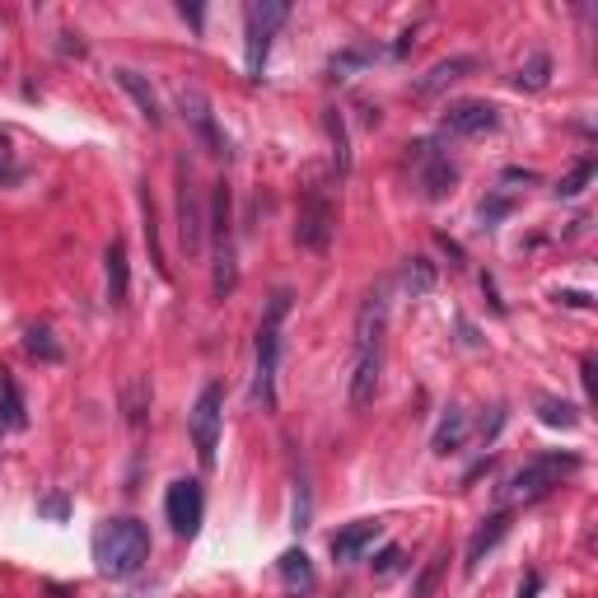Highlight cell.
<instances>
[{
	"instance_id": "836d02e7",
	"label": "cell",
	"mask_w": 598,
	"mask_h": 598,
	"mask_svg": "<svg viewBox=\"0 0 598 598\" xmlns=\"http://www.w3.org/2000/svg\"><path fill=\"white\" fill-rule=\"evenodd\" d=\"M309 510H314V500H309V477H299V491H295V528H309Z\"/></svg>"
},
{
	"instance_id": "83f0119b",
	"label": "cell",
	"mask_w": 598,
	"mask_h": 598,
	"mask_svg": "<svg viewBox=\"0 0 598 598\" xmlns=\"http://www.w3.org/2000/svg\"><path fill=\"white\" fill-rule=\"evenodd\" d=\"M444 566H449V552H435V556H430L426 570H421V575H416V584H412V598H430V594H435V584H440Z\"/></svg>"
},
{
	"instance_id": "4dcf8cb0",
	"label": "cell",
	"mask_w": 598,
	"mask_h": 598,
	"mask_svg": "<svg viewBox=\"0 0 598 598\" xmlns=\"http://www.w3.org/2000/svg\"><path fill=\"white\" fill-rule=\"evenodd\" d=\"M145 407H150V384H145V379H131V388H127V421L131 426H141L145 421Z\"/></svg>"
},
{
	"instance_id": "30bf717a",
	"label": "cell",
	"mask_w": 598,
	"mask_h": 598,
	"mask_svg": "<svg viewBox=\"0 0 598 598\" xmlns=\"http://www.w3.org/2000/svg\"><path fill=\"white\" fill-rule=\"evenodd\" d=\"M412 164H416V187H421V197L426 201H444L454 192L458 169L449 164V155H440V145L435 141L412 145Z\"/></svg>"
},
{
	"instance_id": "4316f807",
	"label": "cell",
	"mask_w": 598,
	"mask_h": 598,
	"mask_svg": "<svg viewBox=\"0 0 598 598\" xmlns=\"http://www.w3.org/2000/svg\"><path fill=\"white\" fill-rule=\"evenodd\" d=\"M374 61V47H346V52H337V57L328 61V71H332V80H351L356 71H365Z\"/></svg>"
},
{
	"instance_id": "e0dca14e",
	"label": "cell",
	"mask_w": 598,
	"mask_h": 598,
	"mask_svg": "<svg viewBox=\"0 0 598 598\" xmlns=\"http://www.w3.org/2000/svg\"><path fill=\"white\" fill-rule=\"evenodd\" d=\"M113 80L131 94V103L141 108V117L150 122V127H164V108H159V94H155V85H150L141 71H131V66H117Z\"/></svg>"
},
{
	"instance_id": "ba28073f",
	"label": "cell",
	"mask_w": 598,
	"mask_h": 598,
	"mask_svg": "<svg viewBox=\"0 0 598 598\" xmlns=\"http://www.w3.org/2000/svg\"><path fill=\"white\" fill-rule=\"evenodd\" d=\"M580 468V458H561V454H542V458H533V463H524V468L510 477V486H505V500H538V496H547L552 486H561V477L566 472H575Z\"/></svg>"
},
{
	"instance_id": "5bb4252c",
	"label": "cell",
	"mask_w": 598,
	"mask_h": 598,
	"mask_svg": "<svg viewBox=\"0 0 598 598\" xmlns=\"http://www.w3.org/2000/svg\"><path fill=\"white\" fill-rule=\"evenodd\" d=\"M510 524H514V510H496V514H486L482 524H477V533L468 538V552H463V570H468V575L482 570V561L500 547V538L510 533Z\"/></svg>"
},
{
	"instance_id": "d6986e66",
	"label": "cell",
	"mask_w": 598,
	"mask_h": 598,
	"mask_svg": "<svg viewBox=\"0 0 598 598\" xmlns=\"http://www.w3.org/2000/svg\"><path fill=\"white\" fill-rule=\"evenodd\" d=\"M103 271H108V304L122 309L131 295V271H127V243L113 239L108 243V253H103Z\"/></svg>"
},
{
	"instance_id": "d4e9b609",
	"label": "cell",
	"mask_w": 598,
	"mask_h": 598,
	"mask_svg": "<svg viewBox=\"0 0 598 598\" xmlns=\"http://www.w3.org/2000/svg\"><path fill=\"white\" fill-rule=\"evenodd\" d=\"M547 80H552V57H547V52H533V57L519 66V75H514V85L524 89V94H538V89H547Z\"/></svg>"
},
{
	"instance_id": "1f68e13d",
	"label": "cell",
	"mask_w": 598,
	"mask_h": 598,
	"mask_svg": "<svg viewBox=\"0 0 598 598\" xmlns=\"http://www.w3.org/2000/svg\"><path fill=\"white\" fill-rule=\"evenodd\" d=\"M38 514H47V519H66V514H71V496H66V491H52V496H43L38 500Z\"/></svg>"
},
{
	"instance_id": "f1b7e54d",
	"label": "cell",
	"mask_w": 598,
	"mask_h": 598,
	"mask_svg": "<svg viewBox=\"0 0 598 598\" xmlns=\"http://www.w3.org/2000/svg\"><path fill=\"white\" fill-rule=\"evenodd\" d=\"M145 243H150V262H155L159 276H169V262H164V248H159V225H155V201H150V192H145Z\"/></svg>"
},
{
	"instance_id": "f546056e",
	"label": "cell",
	"mask_w": 598,
	"mask_h": 598,
	"mask_svg": "<svg viewBox=\"0 0 598 598\" xmlns=\"http://www.w3.org/2000/svg\"><path fill=\"white\" fill-rule=\"evenodd\" d=\"M589 183H594V164L584 159V164H575V169H570L566 178L556 183V197H580V192H584Z\"/></svg>"
},
{
	"instance_id": "9c48e42d",
	"label": "cell",
	"mask_w": 598,
	"mask_h": 598,
	"mask_svg": "<svg viewBox=\"0 0 598 598\" xmlns=\"http://www.w3.org/2000/svg\"><path fill=\"white\" fill-rule=\"evenodd\" d=\"M164 514H169V528L178 533V538H197L201 519H206V491H201V482H192V477L169 482Z\"/></svg>"
},
{
	"instance_id": "f35d334b",
	"label": "cell",
	"mask_w": 598,
	"mask_h": 598,
	"mask_svg": "<svg viewBox=\"0 0 598 598\" xmlns=\"http://www.w3.org/2000/svg\"><path fill=\"white\" fill-rule=\"evenodd\" d=\"M183 19H192V24L201 29V24H206V10H201V5H183Z\"/></svg>"
},
{
	"instance_id": "d6a6232c",
	"label": "cell",
	"mask_w": 598,
	"mask_h": 598,
	"mask_svg": "<svg viewBox=\"0 0 598 598\" xmlns=\"http://www.w3.org/2000/svg\"><path fill=\"white\" fill-rule=\"evenodd\" d=\"M398 570H402V547H384V552L374 556V575H379V580L398 575Z\"/></svg>"
},
{
	"instance_id": "52a82bcc",
	"label": "cell",
	"mask_w": 598,
	"mask_h": 598,
	"mask_svg": "<svg viewBox=\"0 0 598 598\" xmlns=\"http://www.w3.org/2000/svg\"><path fill=\"white\" fill-rule=\"evenodd\" d=\"M220 426H225V388L220 384H206L201 398L192 402V449H197V463L201 468H215V449H220Z\"/></svg>"
},
{
	"instance_id": "ac0fdd59",
	"label": "cell",
	"mask_w": 598,
	"mask_h": 598,
	"mask_svg": "<svg viewBox=\"0 0 598 598\" xmlns=\"http://www.w3.org/2000/svg\"><path fill=\"white\" fill-rule=\"evenodd\" d=\"M276 570H281V580H285V594L309 598V594H314V589H318L314 561H309V552H304V547H290V552H281V561H276Z\"/></svg>"
},
{
	"instance_id": "484cf974",
	"label": "cell",
	"mask_w": 598,
	"mask_h": 598,
	"mask_svg": "<svg viewBox=\"0 0 598 598\" xmlns=\"http://www.w3.org/2000/svg\"><path fill=\"white\" fill-rule=\"evenodd\" d=\"M538 421L542 426H552V430H575L580 426V412L561 398H538Z\"/></svg>"
},
{
	"instance_id": "2e32d148",
	"label": "cell",
	"mask_w": 598,
	"mask_h": 598,
	"mask_svg": "<svg viewBox=\"0 0 598 598\" xmlns=\"http://www.w3.org/2000/svg\"><path fill=\"white\" fill-rule=\"evenodd\" d=\"M477 66H482V61H477V57H449V61H435V66H430V71H426V75H421V80H416V85H412V94H416V99H435L440 89H449V85H454V80H463V75H472V71H477Z\"/></svg>"
},
{
	"instance_id": "8992f818",
	"label": "cell",
	"mask_w": 598,
	"mask_h": 598,
	"mask_svg": "<svg viewBox=\"0 0 598 598\" xmlns=\"http://www.w3.org/2000/svg\"><path fill=\"white\" fill-rule=\"evenodd\" d=\"M290 19V5L285 0H253L243 10V66H248V80H262L267 71V57H271V38Z\"/></svg>"
},
{
	"instance_id": "277c9868",
	"label": "cell",
	"mask_w": 598,
	"mask_h": 598,
	"mask_svg": "<svg viewBox=\"0 0 598 598\" xmlns=\"http://www.w3.org/2000/svg\"><path fill=\"white\" fill-rule=\"evenodd\" d=\"M206 229H211V295L229 299L234 295V285H239V253H234V201H229L225 178L211 187Z\"/></svg>"
},
{
	"instance_id": "4fadbf2b",
	"label": "cell",
	"mask_w": 598,
	"mask_h": 598,
	"mask_svg": "<svg viewBox=\"0 0 598 598\" xmlns=\"http://www.w3.org/2000/svg\"><path fill=\"white\" fill-rule=\"evenodd\" d=\"M178 108H183V117L192 122V131L201 136V145H206L211 155H225V141H220V131H215V113H211L206 89H201V85H178Z\"/></svg>"
},
{
	"instance_id": "603a6c76",
	"label": "cell",
	"mask_w": 598,
	"mask_h": 598,
	"mask_svg": "<svg viewBox=\"0 0 598 598\" xmlns=\"http://www.w3.org/2000/svg\"><path fill=\"white\" fill-rule=\"evenodd\" d=\"M24 351H29L33 360H43V365H61V346L47 323H29V328H24Z\"/></svg>"
},
{
	"instance_id": "8fae6325",
	"label": "cell",
	"mask_w": 598,
	"mask_h": 598,
	"mask_svg": "<svg viewBox=\"0 0 598 598\" xmlns=\"http://www.w3.org/2000/svg\"><path fill=\"white\" fill-rule=\"evenodd\" d=\"M178 239H183L187 257H201L206 248V211H201V197L192 187V169L178 159Z\"/></svg>"
},
{
	"instance_id": "6da1fadb",
	"label": "cell",
	"mask_w": 598,
	"mask_h": 598,
	"mask_svg": "<svg viewBox=\"0 0 598 598\" xmlns=\"http://www.w3.org/2000/svg\"><path fill=\"white\" fill-rule=\"evenodd\" d=\"M384 332H388V290H370L356 318V365H351V407H370L384 374Z\"/></svg>"
},
{
	"instance_id": "5b68a950",
	"label": "cell",
	"mask_w": 598,
	"mask_h": 598,
	"mask_svg": "<svg viewBox=\"0 0 598 598\" xmlns=\"http://www.w3.org/2000/svg\"><path fill=\"white\" fill-rule=\"evenodd\" d=\"M290 290H276L267 299V314L257 323V384H253V398L276 412V370H281V328L290 318Z\"/></svg>"
},
{
	"instance_id": "7402d4cb",
	"label": "cell",
	"mask_w": 598,
	"mask_h": 598,
	"mask_svg": "<svg viewBox=\"0 0 598 598\" xmlns=\"http://www.w3.org/2000/svg\"><path fill=\"white\" fill-rule=\"evenodd\" d=\"M463 440H468V412L449 407V416H444L440 430H435V454H458Z\"/></svg>"
},
{
	"instance_id": "9a60e30c",
	"label": "cell",
	"mask_w": 598,
	"mask_h": 598,
	"mask_svg": "<svg viewBox=\"0 0 598 598\" xmlns=\"http://www.w3.org/2000/svg\"><path fill=\"white\" fill-rule=\"evenodd\" d=\"M379 538H384V524H379V519H356V524H346L342 533H332V556H337L342 566L365 561V552H370Z\"/></svg>"
},
{
	"instance_id": "44dd1931",
	"label": "cell",
	"mask_w": 598,
	"mask_h": 598,
	"mask_svg": "<svg viewBox=\"0 0 598 598\" xmlns=\"http://www.w3.org/2000/svg\"><path fill=\"white\" fill-rule=\"evenodd\" d=\"M29 412H24V393H19L15 374L0 370V430H24Z\"/></svg>"
},
{
	"instance_id": "8d00e7d4",
	"label": "cell",
	"mask_w": 598,
	"mask_h": 598,
	"mask_svg": "<svg viewBox=\"0 0 598 598\" xmlns=\"http://www.w3.org/2000/svg\"><path fill=\"white\" fill-rule=\"evenodd\" d=\"M500 426H505V407H491V421H482V435L491 440V435H496Z\"/></svg>"
},
{
	"instance_id": "e575fe53",
	"label": "cell",
	"mask_w": 598,
	"mask_h": 598,
	"mask_svg": "<svg viewBox=\"0 0 598 598\" xmlns=\"http://www.w3.org/2000/svg\"><path fill=\"white\" fill-rule=\"evenodd\" d=\"M505 211H510V197H491V201H482V211H477V215H482V229H496V220H500Z\"/></svg>"
},
{
	"instance_id": "74e56055",
	"label": "cell",
	"mask_w": 598,
	"mask_h": 598,
	"mask_svg": "<svg viewBox=\"0 0 598 598\" xmlns=\"http://www.w3.org/2000/svg\"><path fill=\"white\" fill-rule=\"evenodd\" d=\"M561 304H570V309H589V295H580V290H561Z\"/></svg>"
},
{
	"instance_id": "d590c367",
	"label": "cell",
	"mask_w": 598,
	"mask_h": 598,
	"mask_svg": "<svg viewBox=\"0 0 598 598\" xmlns=\"http://www.w3.org/2000/svg\"><path fill=\"white\" fill-rule=\"evenodd\" d=\"M15 178H19L15 155H10V145H0V183H15Z\"/></svg>"
},
{
	"instance_id": "cb8c5ba5",
	"label": "cell",
	"mask_w": 598,
	"mask_h": 598,
	"mask_svg": "<svg viewBox=\"0 0 598 598\" xmlns=\"http://www.w3.org/2000/svg\"><path fill=\"white\" fill-rule=\"evenodd\" d=\"M402 290L412 299H426L435 290V262L426 257H407V267H402Z\"/></svg>"
},
{
	"instance_id": "3957f363",
	"label": "cell",
	"mask_w": 598,
	"mask_h": 598,
	"mask_svg": "<svg viewBox=\"0 0 598 598\" xmlns=\"http://www.w3.org/2000/svg\"><path fill=\"white\" fill-rule=\"evenodd\" d=\"M94 561L103 575L113 580H131L136 570L150 561V528L141 519H108L94 533Z\"/></svg>"
},
{
	"instance_id": "ab89813d",
	"label": "cell",
	"mask_w": 598,
	"mask_h": 598,
	"mask_svg": "<svg viewBox=\"0 0 598 598\" xmlns=\"http://www.w3.org/2000/svg\"><path fill=\"white\" fill-rule=\"evenodd\" d=\"M538 584H542V580H538V575H528V580H524V584H519V598H533V594H538Z\"/></svg>"
},
{
	"instance_id": "7a4b0ae2",
	"label": "cell",
	"mask_w": 598,
	"mask_h": 598,
	"mask_svg": "<svg viewBox=\"0 0 598 598\" xmlns=\"http://www.w3.org/2000/svg\"><path fill=\"white\" fill-rule=\"evenodd\" d=\"M332 178L328 164H309L299 173V215H295V239L309 253H328L332 229H337V206H332Z\"/></svg>"
},
{
	"instance_id": "ffe728a7",
	"label": "cell",
	"mask_w": 598,
	"mask_h": 598,
	"mask_svg": "<svg viewBox=\"0 0 598 598\" xmlns=\"http://www.w3.org/2000/svg\"><path fill=\"white\" fill-rule=\"evenodd\" d=\"M323 131H328V141H332V173L346 178L351 173V136H346L342 108H323Z\"/></svg>"
},
{
	"instance_id": "7c38bea8",
	"label": "cell",
	"mask_w": 598,
	"mask_h": 598,
	"mask_svg": "<svg viewBox=\"0 0 598 598\" xmlns=\"http://www.w3.org/2000/svg\"><path fill=\"white\" fill-rule=\"evenodd\" d=\"M500 127V108L486 99H458L444 108V131L449 136H486Z\"/></svg>"
}]
</instances>
